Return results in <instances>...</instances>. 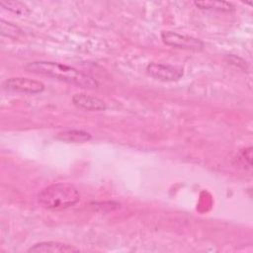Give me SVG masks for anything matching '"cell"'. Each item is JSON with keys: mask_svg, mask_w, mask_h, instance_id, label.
<instances>
[{"mask_svg": "<svg viewBox=\"0 0 253 253\" xmlns=\"http://www.w3.org/2000/svg\"><path fill=\"white\" fill-rule=\"evenodd\" d=\"M3 88L7 91L38 94L44 90V85L42 81H38L27 77H11L3 82Z\"/></svg>", "mask_w": 253, "mask_h": 253, "instance_id": "obj_5", "label": "cell"}, {"mask_svg": "<svg viewBox=\"0 0 253 253\" xmlns=\"http://www.w3.org/2000/svg\"><path fill=\"white\" fill-rule=\"evenodd\" d=\"M0 25H1V34L8 38H17L21 32V30L17 26H15L12 23L4 21L3 19L1 20Z\"/></svg>", "mask_w": 253, "mask_h": 253, "instance_id": "obj_11", "label": "cell"}, {"mask_svg": "<svg viewBox=\"0 0 253 253\" xmlns=\"http://www.w3.org/2000/svg\"><path fill=\"white\" fill-rule=\"evenodd\" d=\"M80 201L77 188L69 183H54L43 188L38 195V203L45 210L60 211Z\"/></svg>", "mask_w": 253, "mask_h": 253, "instance_id": "obj_2", "label": "cell"}, {"mask_svg": "<svg viewBox=\"0 0 253 253\" xmlns=\"http://www.w3.org/2000/svg\"><path fill=\"white\" fill-rule=\"evenodd\" d=\"M71 100L74 106L82 110L104 111L107 109V104L102 99L86 93H76Z\"/></svg>", "mask_w": 253, "mask_h": 253, "instance_id": "obj_6", "label": "cell"}, {"mask_svg": "<svg viewBox=\"0 0 253 253\" xmlns=\"http://www.w3.org/2000/svg\"><path fill=\"white\" fill-rule=\"evenodd\" d=\"M56 138L65 142L83 143L89 141L92 138V135L90 132L83 129H67L59 132L56 135Z\"/></svg>", "mask_w": 253, "mask_h": 253, "instance_id": "obj_8", "label": "cell"}, {"mask_svg": "<svg viewBox=\"0 0 253 253\" xmlns=\"http://www.w3.org/2000/svg\"><path fill=\"white\" fill-rule=\"evenodd\" d=\"M146 72L152 78L163 82L177 81L184 74V70L180 66L157 62H151L147 64Z\"/></svg>", "mask_w": 253, "mask_h": 253, "instance_id": "obj_4", "label": "cell"}, {"mask_svg": "<svg viewBox=\"0 0 253 253\" xmlns=\"http://www.w3.org/2000/svg\"><path fill=\"white\" fill-rule=\"evenodd\" d=\"M195 5L202 10H211L218 12H232L234 11V6L229 2L224 1H202L195 2Z\"/></svg>", "mask_w": 253, "mask_h": 253, "instance_id": "obj_9", "label": "cell"}, {"mask_svg": "<svg viewBox=\"0 0 253 253\" xmlns=\"http://www.w3.org/2000/svg\"><path fill=\"white\" fill-rule=\"evenodd\" d=\"M0 5L5 10L13 12V13H15L17 15H27V14H30L29 7L26 4H24L22 2H19V1L1 2Z\"/></svg>", "mask_w": 253, "mask_h": 253, "instance_id": "obj_10", "label": "cell"}, {"mask_svg": "<svg viewBox=\"0 0 253 253\" xmlns=\"http://www.w3.org/2000/svg\"><path fill=\"white\" fill-rule=\"evenodd\" d=\"M28 72L51 77L81 88L94 89L99 86L98 81L89 74H86L72 66L54 61H33L24 66Z\"/></svg>", "mask_w": 253, "mask_h": 253, "instance_id": "obj_1", "label": "cell"}, {"mask_svg": "<svg viewBox=\"0 0 253 253\" xmlns=\"http://www.w3.org/2000/svg\"><path fill=\"white\" fill-rule=\"evenodd\" d=\"M79 248L58 241H42L34 244L28 249V252L33 253H55V252H77Z\"/></svg>", "mask_w": 253, "mask_h": 253, "instance_id": "obj_7", "label": "cell"}, {"mask_svg": "<svg viewBox=\"0 0 253 253\" xmlns=\"http://www.w3.org/2000/svg\"><path fill=\"white\" fill-rule=\"evenodd\" d=\"M162 42L172 47L200 51L204 48V42L192 36L181 35L172 31H162L161 33Z\"/></svg>", "mask_w": 253, "mask_h": 253, "instance_id": "obj_3", "label": "cell"}]
</instances>
